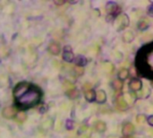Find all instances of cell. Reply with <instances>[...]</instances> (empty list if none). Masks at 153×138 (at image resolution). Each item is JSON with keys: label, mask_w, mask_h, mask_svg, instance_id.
Returning a JSON list of instances; mask_svg holds the SVG:
<instances>
[{"label": "cell", "mask_w": 153, "mask_h": 138, "mask_svg": "<svg viewBox=\"0 0 153 138\" xmlns=\"http://www.w3.org/2000/svg\"><path fill=\"white\" fill-rule=\"evenodd\" d=\"M137 66L144 76L153 78V44L141 49L137 56Z\"/></svg>", "instance_id": "6da1fadb"}, {"label": "cell", "mask_w": 153, "mask_h": 138, "mask_svg": "<svg viewBox=\"0 0 153 138\" xmlns=\"http://www.w3.org/2000/svg\"><path fill=\"white\" fill-rule=\"evenodd\" d=\"M40 92L36 87H30L27 92L22 95L20 99L17 100V103L20 107L23 109L33 107L34 105L38 104L40 100Z\"/></svg>", "instance_id": "7a4b0ae2"}, {"label": "cell", "mask_w": 153, "mask_h": 138, "mask_svg": "<svg viewBox=\"0 0 153 138\" xmlns=\"http://www.w3.org/2000/svg\"><path fill=\"white\" fill-rule=\"evenodd\" d=\"M107 12H108V18L110 17V20H113L118 13H120V7L115 2H108L107 4Z\"/></svg>", "instance_id": "3957f363"}, {"label": "cell", "mask_w": 153, "mask_h": 138, "mask_svg": "<svg viewBox=\"0 0 153 138\" xmlns=\"http://www.w3.org/2000/svg\"><path fill=\"white\" fill-rule=\"evenodd\" d=\"M30 85L26 83H21L19 84H17L13 90V95H14V98L16 100L20 99L22 95H24L27 91L30 89Z\"/></svg>", "instance_id": "277c9868"}, {"label": "cell", "mask_w": 153, "mask_h": 138, "mask_svg": "<svg viewBox=\"0 0 153 138\" xmlns=\"http://www.w3.org/2000/svg\"><path fill=\"white\" fill-rule=\"evenodd\" d=\"M63 58L66 62H72L74 59V56L72 52V48L70 46H65L64 48V53H63Z\"/></svg>", "instance_id": "5b68a950"}, {"label": "cell", "mask_w": 153, "mask_h": 138, "mask_svg": "<svg viewBox=\"0 0 153 138\" xmlns=\"http://www.w3.org/2000/svg\"><path fill=\"white\" fill-rule=\"evenodd\" d=\"M2 115L5 119H12L15 115V109H13V107H7V108L4 109V110L2 112Z\"/></svg>", "instance_id": "8992f818"}, {"label": "cell", "mask_w": 153, "mask_h": 138, "mask_svg": "<svg viewBox=\"0 0 153 138\" xmlns=\"http://www.w3.org/2000/svg\"><path fill=\"white\" fill-rule=\"evenodd\" d=\"M130 88L133 90V91H139L142 89V86H143V84H142V81L139 80V79H133L131 82H130Z\"/></svg>", "instance_id": "52a82bcc"}, {"label": "cell", "mask_w": 153, "mask_h": 138, "mask_svg": "<svg viewBox=\"0 0 153 138\" xmlns=\"http://www.w3.org/2000/svg\"><path fill=\"white\" fill-rule=\"evenodd\" d=\"M134 131V127L130 124V123H127L126 125H125L124 128H123V135L125 137H130Z\"/></svg>", "instance_id": "ba28073f"}, {"label": "cell", "mask_w": 153, "mask_h": 138, "mask_svg": "<svg viewBox=\"0 0 153 138\" xmlns=\"http://www.w3.org/2000/svg\"><path fill=\"white\" fill-rule=\"evenodd\" d=\"M74 63H75V65L77 66L82 67V66H86L87 63H88V61H87V59H86L85 57H83V56H77L75 57V59H74Z\"/></svg>", "instance_id": "9c48e42d"}, {"label": "cell", "mask_w": 153, "mask_h": 138, "mask_svg": "<svg viewBox=\"0 0 153 138\" xmlns=\"http://www.w3.org/2000/svg\"><path fill=\"white\" fill-rule=\"evenodd\" d=\"M107 100V95H106V92L102 90H100L97 92L96 93V101L99 102V103H103L105 102Z\"/></svg>", "instance_id": "30bf717a"}, {"label": "cell", "mask_w": 153, "mask_h": 138, "mask_svg": "<svg viewBox=\"0 0 153 138\" xmlns=\"http://www.w3.org/2000/svg\"><path fill=\"white\" fill-rule=\"evenodd\" d=\"M48 50H49V52H50L51 54H53V55H58L59 52H60V46H59L57 43L53 42V43H51V44L49 45Z\"/></svg>", "instance_id": "8fae6325"}, {"label": "cell", "mask_w": 153, "mask_h": 138, "mask_svg": "<svg viewBox=\"0 0 153 138\" xmlns=\"http://www.w3.org/2000/svg\"><path fill=\"white\" fill-rule=\"evenodd\" d=\"M96 92L94 90H89L85 92V99L86 101L92 102L94 101H96Z\"/></svg>", "instance_id": "7c38bea8"}, {"label": "cell", "mask_w": 153, "mask_h": 138, "mask_svg": "<svg viewBox=\"0 0 153 138\" xmlns=\"http://www.w3.org/2000/svg\"><path fill=\"white\" fill-rule=\"evenodd\" d=\"M128 75H129V72H128V70H126V69H122V70H120V72L118 73V78H119V80H121V81L126 80V79L128 77Z\"/></svg>", "instance_id": "4fadbf2b"}, {"label": "cell", "mask_w": 153, "mask_h": 138, "mask_svg": "<svg viewBox=\"0 0 153 138\" xmlns=\"http://www.w3.org/2000/svg\"><path fill=\"white\" fill-rule=\"evenodd\" d=\"M113 87L116 90H121L123 87V82L119 79H117L113 82Z\"/></svg>", "instance_id": "5bb4252c"}, {"label": "cell", "mask_w": 153, "mask_h": 138, "mask_svg": "<svg viewBox=\"0 0 153 138\" xmlns=\"http://www.w3.org/2000/svg\"><path fill=\"white\" fill-rule=\"evenodd\" d=\"M67 94H68V96H69L71 99H75V98H77V97L79 96V92H78L77 90H75V89H73V90L69 91V92H67Z\"/></svg>", "instance_id": "9a60e30c"}, {"label": "cell", "mask_w": 153, "mask_h": 138, "mask_svg": "<svg viewBox=\"0 0 153 138\" xmlns=\"http://www.w3.org/2000/svg\"><path fill=\"white\" fill-rule=\"evenodd\" d=\"M95 128H96V129H97L99 132H102V131H104V130L106 129V125H105L103 122L100 121V122H98V123L96 124Z\"/></svg>", "instance_id": "2e32d148"}, {"label": "cell", "mask_w": 153, "mask_h": 138, "mask_svg": "<svg viewBox=\"0 0 153 138\" xmlns=\"http://www.w3.org/2000/svg\"><path fill=\"white\" fill-rule=\"evenodd\" d=\"M148 26H149L148 21H141L138 23V27L140 28V30H145L146 28H148Z\"/></svg>", "instance_id": "e0dca14e"}, {"label": "cell", "mask_w": 153, "mask_h": 138, "mask_svg": "<svg viewBox=\"0 0 153 138\" xmlns=\"http://www.w3.org/2000/svg\"><path fill=\"white\" fill-rule=\"evenodd\" d=\"M16 119H17V121H19V122H23V121L26 119V115H25L24 113L21 112V113H19V114L16 116Z\"/></svg>", "instance_id": "ac0fdd59"}, {"label": "cell", "mask_w": 153, "mask_h": 138, "mask_svg": "<svg viewBox=\"0 0 153 138\" xmlns=\"http://www.w3.org/2000/svg\"><path fill=\"white\" fill-rule=\"evenodd\" d=\"M65 127H66V128H67L68 130L73 129V128H74V122H73L72 120H67V121H66Z\"/></svg>", "instance_id": "d6986e66"}, {"label": "cell", "mask_w": 153, "mask_h": 138, "mask_svg": "<svg viewBox=\"0 0 153 138\" xmlns=\"http://www.w3.org/2000/svg\"><path fill=\"white\" fill-rule=\"evenodd\" d=\"M147 122L149 123V125H150V126L153 127V115L152 116L148 117V119H147Z\"/></svg>", "instance_id": "ffe728a7"}, {"label": "cell", "mask_w": 153, "mask_h": 138, "mask_svg": "<svg viewBox=\"0 0 153 138\" xmlns=\"http://www.w3.org/2000/svg\"><path fill=\"white\" fill-rule=\"evenodd\" d=\"M47 109H48V108H47V106L45 105V106L41 107V109L39 110V112H40V113H44V112H45V111L47 110Z\"/></svg>", "instance_id": "44dd1931"}, {"label": "cell", "mask_w": 153, "mask_h": 138, "mask_svg": "<svg viewBox=\"0 0 153 138\" xmlns=\"http://www.w3.org/2000/svg\"><path fill=\"white\" fill-rule=\"evenodd\" d=\"M55 4H59V5H60V4H65V1H63V0H62V1L56 0V1H55Z\"/></svg>", "instance_id": "7402d4cb"}, {"label": "cell", "mask_w": 153, "mask_h": 138, "mask_svg": "<svg viewBox=\"0 0 153 138\" xmlns=\"http://www.w3.org/2000/svg\"><path fill=\"white\" fill-rule=\"evenodd\" d=\"M149 13H150V15L153 16V6H151L149 8Z\"/></svg>", "instance_id": "603a6c76"}, {"label": "cell", "mask_w": 153, "mask_h": 138, "mask_svg": "<svg viewBox=\"0 0 153 138\" xmlns=\"http://www.w3.org/2000/svg\"><path fill=\"white\" fill-rule=\"evenodd\" d=\"M152 87H153V81H152Z\"/></svg>", "instance_id": "cb8c5ba5"}]
</instances>
